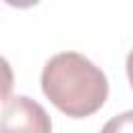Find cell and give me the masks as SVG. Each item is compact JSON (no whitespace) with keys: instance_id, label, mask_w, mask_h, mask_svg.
I'll list each match as a JSON object with an SVG mask.
<instances>
[{"instance_id":"3","label":"cell","mask_w":133,"mask_h":133,"mask_svg":"<svg viewBox=\"0 0 133 133\" xmlns=\"http://www.w3.org/2000/svg\"><path fill=\"white\" fill-rule=\"evenodd\" d=\"M100 133H133V110H127L123 114L112 116Z\"/></svg>"},{"instance_id":"4","label":"cell","mask_w":133,"mask_h":133,"mask_svg":"<svg viewBox=\"0 0 133 133\" xmlns=\"http://www.w3.org/2000/svg\"><path fill=\"white\" fill-rule=\"evenodd\" d=\"M4 2L15 8H29V6H35L39 0H4Z\"/></svg>"},{"instance_id":"1","label":"cell","mask_w":133,"mask_h":133,"mask_svg":"<svg viewBox=\"0 0 133 133\" xmlns=\"http://www.w3.org/2000/svg\"><path fill=\"white\" fill-rule=\"evenodd\" d=\"M42 91L66 116L85 118L104 106L108 79L83 54L58 52L42 71Z\"/></svg>"},{"instance_id":"2","label":"cell","mask_w":133,"mask_h":133,"mask_svg":"<svg viewBox=\"0 0 133 133\" xmlns=\"http://www.w3.org/2000/svg\"><path fill=\"white\" fill-rule=\"evenodd\" d=\"M2 133H52V121L35 100L12 96L2 106Z\"/></svg>"},{"instance_id":"5","label":"cell","mask_w":133,"mask_h":133,"mask_svg":"<svg viewBox=\"0 0 133 133\" xmlns=\"http://www.w3.org/2000/svg\"><path fill=\"white\" fill-rule=\"evenodd\" d=\"M125 69H127V77H129V83L133 87V50L127 54V62H125Z\"/></svg>"}]
</instances>
